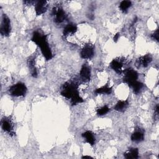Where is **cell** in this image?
Returning a JSON list of instances; mask_svg holds the SVG:
<instances>
[{
    "label": "cell",
    "instance_id": "1",
    "mask_svg": "<svg viewBox=\"0 0 159 159\" xmlns=\"http://www.w3.org/2000/svg\"><path fill=\"white\" fill-rule=\"evenodd\" d=\"M61 94L63 97L70 99L72 105H76L83 102V98L80 96L78 84L74 81H68L63 84Z\"/></svg>",
    "mask_w": 159,
    "mask_h": 159
},
{
    "label": "cell",
    "instance_id": "2",
    "mask_svg": "<svg viewBox=\"0 0 159 159\" xmlns=\"http://www.w3.org/2000/svg\"><path fill=\"white\" fill-rule=\"evenodd\" d=\"M31 40L40 48L41 52L46 60H50L53 58L52 52L47 41V35L39 31H35L32 34Z\"/></svg>",
    "mask_w": 159,
    "mask_h": 159
},
{
    "label": "cell",
    "instance_id": "3",
    "mask_svg": "<svg viewBox=\"0 0 159 159\" xmlns=\"http://www.w3.org/2000/svg\"><path fill=\"white\" fill-rule=\"evenodd\" d=\"M27 87L24 83L19 82L11 86L9 89L10 94L12 96H24L27 93Z\"/></svg>",
    "mask_w": 159,
    "mask_h": 159
},
{
    "label": "cell",
    "instance_id": "4",
    "mask_svg": "<svg viewBox=\"0 0 159 159\" xmlns=\"http://www.w3.org/2000/svg\"><path fill=\"white\" fill-rule=\"evenodd\" d=\"M123 81L127 83L129 86H130L134 81H137L138 79L137 72L132 68H127L126 70H124V71H123Z\"/></svg>",
    "mask_w": 159,
    "mask_h": 159
},
{
    "label": "cell",
    "instance_id": "5",
    "mask_svg": "<svg viewBox=\"0 0 159 159\" xmlns=\"http://www.w3.org/2000/svg\"><path fill=\"white\" fill-rule=\"evenodd\" d=\"M11 21L9 18L6 14H3L1 24L0 32L2 36L8 37L11 33Z\"/></svg>",
    "mask_w": 159,
    "mask_h": 159
},
{
    "label": "cell",
    "instance_id": "6",
    "mask_svg": "<svg viewBox=\"0 0 159 159\" xmlns=\"http://www.w3.org/2000/svg\"><path fill=\"white\" fill-rule=\"evenodd\" d=\"M52 15L54 17V20L57 24L63 22L66 19V14L63 9L59 6L55 7L52 10Z\"/></svg>",
    "mask_w": 159,
    "mask_h": 159
},
{
    "label": "cell",
    "instance_id": "7",
    "mask_svg": "<svg viewBox=\"0 0 159 159\" xmlns=\"http://www.w3.org/2000/svg\"><path fill=\"white\" fill-rule=\"evenodd\" d=\"M1 127L2 130L9 135H14V124L10 117H4L1 120Z\"/></svg>",
    "mask_w": 159,
    "mask_h": 159
},
{
    "label": "cell",
    "instance_id": "8",
    "mask_svg": "<svg viewBox=\"0 0 159 159\" xmlns=\"http://www.w3.org/2000/svg\"><path fill=\"white\" fill-rule=\"evenodd\" d=\"M94 54V47L91 45L88 44L84 46L80 52V56L83 59H90Z\"/></svg>",
    "mask_w": 159,
    "mask_h": 159
},
{
    "label": "cell",
    "instance_id": "9",
    "mask_svg": "<svg viewBox=\"0 0 159 159\" xmlns=\"http://www.w3.org/2000/svg\"><path fill=\"white\" fill-rule=\"evenodd\" d=\"M48 2L47 1H38L35 5V11L37 16L44 14L48 9Z\"/></svg>",
    "mask_w": 159,
    "mask_h": 159
},
{
    "label": "cell",
    "instance_id": "10",
    "mask_svg": "<svg viewBox=\"0 0 159 159\" xmlns=\"http://www.w3.org/2000/svg\"><path fill=\"white\" fill-rule=\"evenodd\" d=\"M80 76L82 81L84 82L89 81L91 78V70L90 68L86 64H84L82 66L80 70Z\"/></svg>",
    "mask_w": 159,
    "mask_h": 159
},
{
    "label": "cell",
    "instance_id": "11",
    "mask_svg": "<svg viewBox=\"0 0 159 159\" xmlns=\"http://www.w3.org/2000/svg\"><path fill=\"white\" fill-rule=\"evenodd\" d=\"M122 66V63L117 59H114L110 63V67L118 74H121L123 72Z\"/></svg>",
    "mask_w": 159,
    "mask_h": 159
},
{
    "label": "cell",
    "instance_id": "12",
    "mask_svg": "<svg viewBox=\"0 0 159 159\" xmlns=\"http://www.w3.org/2000/svg\"><path fill=\"white\" fill-rule=\"evenodd\" d=\"M152 61V57L150 54H147L145 55L142 56L137 59V63L139 66L147 67L149 63Z\"/></svg>",
    "mask_w": 159,
    "mask_h": 159
},
{
    "label": "cell",
    "instance_id": "13",
    "mask_svg": "<svg viewBox=\"0 0 159 159\" xmlns=\"http://www.w3.org/2000/svg\"><path fill=\"white\" fill-rule=\"evenodd\" d=\"M81 135L87 143H88L91 145H93L94 144L96 139L94 134L91 131L86 130L83 132Z\"/></svg>",
    "mask_w": 159,
    "mask_h": 159
},
{
    "label": "cell",
    "instance_id": "14",
    "mask_svg": "<svg viewBox=\"0 0 159 159\" xmlns=\"http://www.w3.org/2000/svg\"><path fill=\"white\" fill-rule=\"evenodd\" d=\"M77 31V26L74 24H67L63 31V34L64 36H67L75 34Z\"/></svg>",
    "mask_w": 159,
    "mask_h": 159
},
{
    "label": "cell",
    "instance_id": "15",
    "mask_svg": "<svg viewBox=\"0 0 159 159\" xmlns=\"http://www.w3.org/2000/svg\"><path fill=\"white\" fill-rule=\"evenodd\" d=\"M27 65L29 68V70L30 71L31 75L33 77H37V68L35 65V60L34 58L31 57L27 60Z\"/></svg>",
    "mask_w": 159,
    "mask_h": 159
},
{
    "label": "cell",
    "instance_id": "16",
    "mask_svg": "<svg viewBox=\"0 0 159 159\" xmlns=\"http://www.w3.org/2000/svg\"><path fill=\"white\" fill-rule=\"evenodd\" d=\"M124 157L127 159H136L139 158V150L137 148H131L124 153Z\"/></svg>",
    "mask_w": 159,
    "mask_h": 159
},
{
    "label": "cell",
    "instance_id": "17",
    "mask_svg": "<svg viewBox=\"0 0 159 159\" xmlns=\"http://www.w3.org/2000/svg\"><path fill=\"white\" fill-rule=\"evenodd\" d=\"M129 106V102L127 100H120L114 106V109L119 112H124Z\"/></svg>",
    "mask_w": 159,
    "mask_h": 159
},
{
    "label": "cell",
    "instance_id": "18",
    "mask_svg": "<svg viewBox=\"0 0 159 159\" xmlns=\"http://www.w3.org/2000/svg\"><path fill=\"white\" fill-rule=\"evenodd\" d=\"M130 138L133 142H140L144 139V135L142 131L138 130H135L132 134Z\"/></svg>",
    "mask_w": 159,
    "mask_h": 159
},
{
    "label": "cell",
    "instance_id": "19",
    "mask_svg": "<svg viewBox=\"0 0 159 159\" xmlns=\"http://www.w3.org/2000/svg\"><path fill=\"white\" fill-rule=\"evenodd\" d=\"M143 83H142L141 82L138 81L137 80V81H134V83H132L129 86L132 88L134 93H135V94H137L142 89V88H143Z\"/></svg>",
    "mask_w": 159,
    "mask_h": 159
},
{
    "label": "cell",
    "instance_id": "20",
    "mask_svg": "<svg viewBox=\"0 0 159 159\" xmlns=\"http://www.w3.org/2000/svg\"><path fill=\"white\" fill-rule=\"evenodd\" d=\"M112 92V88L109 87L107 85L102 86L96 89L95 93L96 94H109Z\"/></svg>",
    "mask_w": 159,
    "mask_h": 159
},
{
    "label": "cell",
    "instance_id": "21",
    "mask_svg": "<svg viewBox=\"0 0 159 159\" xmlns=\"http://www.w3.org/2000/svg\"><path fill=\"white\" fill-rule=\"evenodd\" d=\"M131 5L132 3L130 1H122L120 3L119 7L123 12H126Z\"/></svg>",
    "mask_w": 159,
    "mask_h": 159
},
{
    "label": "cell",
    "instance_id": "22",
    "mask_svg": "<svg viewBox=\"0 0 159 159\" xmlns=\"http://www.w3.org/2000/svg\"><path fill=\"white\" fill-rule=\"evenodd\" d=\"M109 110H110V109L109 108V107L107 106H103L97 109L96 113H97L98 116H104V115L106 114L107 113H108Z\"/></svg>",
    "mask_w": 159,
    "mask_h": 159
},
{
    "label": "cell",
    "instance_id": "23",
    "mask_svg": "<svg viewBox=\"0 0 159 159\" xmlns=\"http://www.w3.org/2000/svg\"><path fill=\"white\" fill-rule=\"evenodd\" d=\"M151 37H152L153 40H157V41H158V39H159L158 29H157V30L151 35Z\"/></svg>",
    "mask_w": 159,
    "mask_h": 159
},
{
    "label": "cell",
    "instance_id": "24",
    "mask_svg": "<svg viewBox=\"0 0 159 159\" xmlns=\"http://www.w3.org/2000/svg\"><path fill=\"white\" fill-rule=\"evenodd\" d=\"M119 37V33H117V34H116L114 35V40L116 42V41L118 40Z\"/></svg>",
    "mask_w": 159,
    "mask_h": 159
},
{
    "label": "cell",
    "instance_id": "25",
    "mask_svg": "<svg viewBox=\"0 0 159 159\" xmlns=\"http://www.w3.org/2000/svg\"><path fill=\"white\" fill-rule=\"evenodd\" d=\"M92 158V157H90V156H87V155L82 157V158Z\"/></svg>",
    "mask_w": 159,
    "mask_h": 159
}]
</instances>
